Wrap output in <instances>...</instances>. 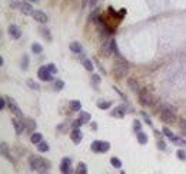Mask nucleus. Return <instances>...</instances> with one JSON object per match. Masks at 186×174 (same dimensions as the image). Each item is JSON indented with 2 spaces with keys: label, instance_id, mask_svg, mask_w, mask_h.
Returning <instances> with one entry per match:
<instances>
[{
  "label": "nucleus",
  "instance_id": "nucleus-1",
  "mask_svg": "<svg viewBox=\"0 0 186 174\" xmlns=\"http://www.w3.org/2000/svg\"><path fill=\"white\" fill-rule=\"evenodd\" d=\"M175 111L176 110L170 104H163L162 109H160V120L163 123H168V124H175L176 121H178Z\"/></svg>",
  "mask_w": 186,
  "mask_h": 174
},
{
  "label": "nucleus",
  "instance_id": "nucleus-2",
  "mask_svg": "<svg viewBox=\"0 0 186 174\" xmlns=\"http://www.w3.org/2000/svg\"><path fill=\"white\" fill-rule=\"evenodd\" d=\"M30 167L37 173H46L50 169V163L47 160L42 157H36V156H30Z\"/></svg>",
  "mask_w": 186,
  "mask_h": 174
},
{
  "label": "nucleus",
  "instance_id": "nucleus-3",
  "mask_svg": "<svg viewBox=\"0 0 186 174\" xmlns=\"http://www.w3.org/2000/svg\"><path fill=\"white\" fill-rule=\"evenodd\" d=\"M112 73L116 79H122V77H126L127 74V64H126L125 60L117 59L113 63V69H112Z\"/></svg>",
  "mask_w": 186,
  "mask_h": 174
},
{
  "label": "nucleus",
  "instance_id": "nucleus-4",
  "mask_svg": "<svg viewBox=\"0 0 186 174\" xmlns=\"http://www.w3.org/2000/svg\"><path fill=\"white\" fill-rule=\"evenodd\" d=\"M137 96H139V103L142 106H153L155 104V97L152 96V93L149 90H146V89L139 90Z\"/></svg>",
  "mask_w": 186,
  "mask_h": 174
},
{
  "label": "nucleus",
  "instance_id": "nucleus-5",
  "mask_svg": "<svg viewBox=\"0 0 186 174\" xmlns=\"http://www.w3.org/2000/svg\"><path fill=\"white\" fill-rule=\"evenodd\" d=\"M112 53H116L117 54V49H116V42L112 39V40H107L102 44V54L104 57H109Z\"/></svg>",
  "mask_w": 186,
  "mask_h": 174
},
{
  "label": "nucleus",
  "instance_id": "nucleus-6",
  "mask_svg": "<svg viewBox=\"0 0 186 174\" xmlns=\"http://www.w3.org/2000/svg\"><path fill=\"white\" fill-rule=\"evenodd\" d=\"M90 148L93 153H106L110 148V144L107 141H93Z\"/></svg>",
  "mask_w": 186,
  "mask_h": 174
},
{
  "label": "nucleus",
  "instance_id": "nucleus-7",
  "mask_svg": "<svg viewBox=\"0 0 186 174\" xmlns=\"http://www.w3.org/2000/svg\"><path fill=\"white\" fill-rule=\"evenodd\" d=\"M52 71L47 69V66H43V67H40L39 69V71H37V76H39V79L40 80H43V82H50L53 77H52Z\"/></svg>",
  "mask_w": 186,
  "mask_h": 174
},
{
  "label": "nucleus",
  "instance_id": "nucleus-8",
  "mask_svg": "<svg viewBox=\"0 0 186 174\" xmlns=\"http://www.w3.org/2000/svg\"><path fill=\"white\" fill-rule=\"evenodd\" d=\"M6 100H7V107H9V110H10L13 114H16L19 116V117H22L23 113H22V110H20V107L17 106V103L13 100L11 97H6Z\"/></svg>",
  "mask_w": 186,
  "mask_h": 174
},
{
  "label": "nucleus",
  "instance_id": "nucleus-9",
  "mask_svg": "<svg viewBox=\"0 0 186 174\" xmlns=\"http://www.w3.org/2000/svg\"><path fill=\"white\" fill-rule=\"evenodd\" d=\"M7 32H9V34H10V37L14 39V40H19V39L22 37V30L17 27L16 24H10L9 29H7Z\"/></svg>",
  "mask_w": 186,
  "mask_h": 174
},
{
  "label": "nucleus",
  "instance_id": "nucleus-10",
  "mask_svg": "<svg viewBox=\"0 0 186 174\" xmlns=\"http://www.w3.org/2000/svg\"><path fill=\"white\" fill-rule=\"evenodd\" d=\"M32 16H33V19H34L36 22H39V23H47V20H49L47 14H46L44 11H42V10H34Z\"/></svg>",
  "mask_w": 186,
  "mask_h": 174
},
{
  "label": "nucleus",
  "instance_id": "nucleus-11",
  "mask_svg": "<svg viewBox=\"0 0 186 174\" xmlns=\"http://www.w3.org/2000/svg\"><path fill=\"white\" fill-rule=\"evenodd\" d=\"M11 123H13L14 133H16L17 136H19V134H22L23 131H24V129H26V124H24L23 121H20V120H17V119H13L11 120Z\"/></svg>",
  "mask_w": 186,
  "mask_h": 174
},
{
  "label": "nucleus",
  "instance_id": "nucleus-12",
  "mask_svg": "<svg viewBox=\"0 0 186 174\" xmlns=\"http://www.w3.org/2000/svg\"><path fill=\"white\" fill-rule=\"evenodd\" d=\"M19 10L22 11V13H24V14H27V16H30V14H33V7L32 5L29 3V2H20V6H19Z\"/></svg>",
  "mask_w": 186,
  "mask_h": 174
},
{
  "label": "nucleus",
  "instance_id": "nucleus-13",
  "mask_svg": "<svg viewBox=\"0 0 186 174\" xmlns=\"http://www.w3.org/2000/svg\"><path fill=\"white\" fill-rule=\"evenodd\" d=\"M69 49H70V51L75 53V54H82V51H83L82 44L79 43V42H72V43L69 44Z\"/></svg>",
  "mask_w": 186,
  "mask_h": 174
},
{
  "label": "nucleus",
  "instance_id": "nucleus-14",
  "mask_svg": "<svg viewBox=\"0 0 186 174\" xmlns=\"http://www.w3.org/2000/svg\"><path fill=\"white\" fill-rule=\"evenodd\" d=\"M82 131L79 130V129H73V131H72V134H70V138H72V141L73 143H76V144H79V143L82 141Z\"/></svg>",
  "mask_w": 186,
  "mask_h": 174
},
{
  "label": "nucleus",
  "instance_id": "nucleus-15",
  "mask_svg": "<svg viewBox=\"0 0 186 174\" xmlns=\"http://www.w3.org/2000/svg\"><path fill=\"white\" fill-rule=\"evenodd\" d=\"M110 114L113 116V117H117V119H123L125 117V114H126V109L125 107H122V106H117Z\"/></svg>",
  "mask_w": 186,
  "mask_h": 174
},
{
  "label": "nucleus",
  "instance_id": "nucleus-16",
  "mask_svg": "<svg viewBox=\"0 0 186 174\" xmlns=\"http://www.w3.org/2000/svg\"><path fill=\"white\" fill-rule=\"evenodd\" d=\"M70 166H72V160L70 158H65L60 164V171L62 173H70Z\"/></svg>",
  "mask_w": 186,
  "mask_h": 174
},
{
  "label": "nucleus",
  "instance_id": "nucleus-17",
  "mask_svg": "<svg viewBox=\"0 0 186 174\" xmlns=\"http://www.w3.org/2000/svg\"><path fill=\"white\" fill-rule=\"evenodd\" d=\"M137 141H139V144H142V146H145L146 143H148V136H146V133H142V131H137Z\"/></svg>",
  "mask_w": 186,
  "mask_h": 174
},
{
  "label": "nucleus",
  "instance_id": "nucleus-18",
  "mask_svg": "<svg viewBox=\"0 0 186 174\" xmlns=\"http://www.w3.org/2000/svg\"><path fill=\"white\" fill-rule=\"evenodd\" d=\"M82 109V103L79 100H72L70 101V110L72 111H80Z\"/></svg>",
  "mask_w": 186,
  "mask_h": 174
},
{
  "label": "nucleus",
  "instance_id": "nucleus-19",
  "mask_svg": "<svg viewBox=\"0 0 186 174\" xmlns=\"http://www.w3.org/2000/svg\"><path fill=\"white\" fill-rule=\"evenodd\" d=\"M30 140H32L33 144H39V143L43 140V137H42V133H33L32 137H30Z\"/></svg>",
  "mask_w": 186,
  "mask_h": 174
},
{
  "label": "nucleus",
  "instance_id": "nucleus-20",
  "mask_svg": "<svg viewBox=\"0 0 186 174\" xmlns=\"http://www.w3.org/2000/svg\"><path fill=\"white\" fill-rule=\"evenodd\" d=\"M2 154L5 156L6 158H9V160H11V157H10V153H9V147H7V144H6L5 141L2 143ZM13 161V160H11Z\"/></svg>",
  "mask_w": 186,
  "mask_h": 174
},
{
  "label": "nucleus",
  "instance_id": "nucleus-21",
  "mask_svg": "<svg viewBox=\"0 0 186 174\" xmlns=\"http://www.w3.org/2000/svg\"><path fill=\"white\" fill-rule=\"evenodd\" d=\"M37 150H39L40 153H46V151H49V144H47L46 141H43V140H42V141H40V143L37 144Z\"/></svg>",
  "mask_w": 186,
  "mask_h": 174
},
{
  "label": "nucleus",
  "instance_id": "nucleus-22",
  "mask_svg": "<svg viewBox=\"0 0 186 174\" xmlns=\"http://www.w3.org/2000/svg\"><path fill=\"white\" fill-rule=\"evenodd\" d=\"M77 174H88V167L85 163H79L77 164V169H76Z\"/></svg>",
  "mask_w": 186,
  "mask_h": 174
},
{
  "label": "nucleus",
  "instance_id": "nucleus-23",
  "mask_svg": "<svg viewBox=\"0 0 186 174\" xmlns=\"http://www.w3.org/2000/svg\"><path fill=\"white\" fill-rule=\"evenodd\" d=\"M24 124H26V129H27L29 131H33L34 129H36V121H34L33 119H27Z\"/></svg>",
  "mask_w": 186,
  "mask_h": 174
},
{
  "label": "nucleus",
  "instance_id": "nucleus-24",
  "mask_svg": "<svg viewBox=\"0 0 186 174\" xmlns=\"http://www.w3.org/2000/svg\"><path fill=\"white\" fill-rule=\"evenodd\" d=\"M83 67L86 69L88 71H93V63H92V60H89V59H83Z\"/></svg>",
  "mask_w": 186,
  "mask_h": 174
},
{
  "label": "nucleus",
  "instance_id": "nucleus-25",
  "mask_svg": "<svg viewBox=\"0 0 186 174\" xmlns=\"http://www.w3.org/2000/svg\"><path fill=\"white\" fill-rule=\"evenodd\" d=\"M110 163H112V166H113L115 169H122V161L117 157H112L110 158Z\"/></svg>",
  "mask_w": 186,
  "mask_h": 174
},
{
  "label": "nucleus",
  "instance_id": "nucleus-26",
  "mask_svg": "<svg viewBox=\"0 0 186 174\" xmlns=\"http://www.w3.org/2000/svg\"><path fill=\"white\" fill-rule=\"evenodd\" d=\"M127 84H129V87H130V90L139 93V84H137L136 80H129V82H127Z\"/></svg>",
  "mask_w": 186,
  "mask_h": 174
},
{
  "label": "nucleus",
  "instance_id": "nucleus-27",
  "mask_svg": "<svg viewBox=\"0 0 186 174\" xmlns=\"http://www.w3.org/2000/svg\"><path fill=\"white\" fill-rule=\"evenodd\" d=\"M110 101H102V100H99L98 101V107L99 109H102V110H107L110 107Z\"/></svg>",
  "mask_w": 186,
  "mask_h": 174
},
{
  "label": "nucleus",
  "instance_id": "nucleus-28",
  "mask_svg": "<svg viewBox=\"0 0 186 174\" xmlns=\"http://www.w3.org/2000/svg\"><path fill=\"white\" fill-rule=\"evenodd\" d=\"M79 119L82 120V121H83V124H85V123L90 121V114H89L88 111H82V113H80V117H79Z\"/></svg>",
  "mask_w": 186,
  "mask_h": 174
},
{
  "label": "nucleus",
  "instance_id": "nucleus-29",
  "mask_svg": "<svg viewBox=\"0 0 186 174\" xmlns=\"http://www.w3.org/2000/svg\"><path fill=\"white\" fill-rule=\"evenodd\" d=\"M27 86L30 87V89H33V90H39L40 89V86H39V83L37 82H34V80H27Z\"/></svg>",
  "mask_w": 186,
  "mask_h": 174
},
{
  "label": "nucleus",
  "instance_id": "nucleus-30",
  "mask_svg": "<svg viewBox=\"0 0 186 174\" xmlns=\"http://www.w3.org/2000/svg\"><path fill=\"white\" fill-rule=\"evenodd\" d=\"M176 156H178V158H179V160H182V161H185V160H186V151H185V150H182V148H179V150H178Z\"/></svg>",
  "mask_w": 186,
  "mask_h": 174
},
{
  "label": "nucleus",
  "instance_id": "nucleus-31",
  "mask_svg": "<svg viewBox=\"0 0 186 174\" xmlns=\"http://www.w3.org/2000/svg\"><path fill=\"white\" fill-rule=\"evenodd\" d=\"M32 50H33V53H34V54H39V53H42V46L37 44V43H33Z\"/></svg>",
  "mask_w": 186,
  "mask_h": 174
},
{
  "label": "nucleus",
  "instance_id": "nucleus-32",
  "mask_svg": "<svg viewBox=\"0 0 186 174\" xmlns=\"http://www.w3.org/2000/svg\"><path fill=\"white\" fill-rule=\"evenodd\" d=\"M55 90H57V92H60L62 89H63V87H65V83L62 82V80H56L55 82Z\"/></svg>",
  "mask_w": 186,
  "mask_h": 174
},
{
  "label": "nucleus",
  "instance_id": "nucleus-33",
  "mask_svg": "<svg viewBox=\"0 0 186 174\" xmlns=\"http://www.w3.org/2000/svg\"><path fill=\"white\" fill-rule=\"evenodd\" d=\"M162 133H163V134H165L166 137H169L170 140H172V138L175 137V136H173V133H172V131H170L169 129H168V127H163V129H162Z\"/></svg>",
  "mask_w": 186,
  "mask_h": 174
},
{
  "label": "nucleus",
  "instance_id": "nucleus-34",
  "mask_svg": "<svg viewBox=\"0 0 186 174\" xmlns=\"http://www.w3.org/2000/svg\"><path fill=\"white\" fill-rule=\"evenodd\" d=\"M172 141L175 143V144H182V146H186V141L183 140V138H181V137H173V138H172Z\"/></svg>",
  "mask_w": 186,
  "mask_h": 174
},
{
  "label": "nucleus",
  "instance_id": "nucleus-35",
  "mask_svg": "<svg viewBox=\"0 0 186 174\" xmlns=\"http://www.w3.org/2000/svg\"><path fill=\"white\" fill-rule=\"evenodd\" d=\"M82 124H83V121L80 119H77V120H75V121H72V129H79Z\"/></svg>",
  "mask_w": 186,
  "mask_h": 174
},
{
  "label": "nucleus",
  "instance_id": "nucleus-36",
  "mask_svg": "<svg viewBox=\"0 0 186 174\" xmlns=\"http://www.w3.org/2000/svg\"><path fill=\"white\" fill-rule=\"evenodd\" d=\"M47 69H49V70L52 71L53 74H56V73H57V69H56V66L53 64V63H50V64H47Z\"/></svg>",
  "mask_w": 186,
  "mask_h": 174
},
{
  "label": "nucleus",
  "instance_id": "nucleus-37",
  "mask_svg": "<svg viewBox=\"0 0 186 174\" xmlns=\"http://www.w3.org/2000/svg\"><path fill=\"white\" fill-rule=\"evenodd\" d=\"M93 84H98V83H100V80H102V79H100V76H99V74H93Z\"/></svg>",
  "mask_w": 186,
  "mask_h": 174
},
{
  "label": "nucleus",
  "instance_id": "nucleus-38",
  "mask_svg": "<svg viewBox=\"0 0 186 174\" xmlns=\"http://www.w3.org/2000/svg\"><path fill=\"white\" fill-rule=\"evenodd\" d=\"M142 116H143V119L146 120V124H149V126H152V121H150V119H149V116L145 113V111H142Z\"/></svg>",
  "mask_w": 186,
  "mask_h": 174
},
{
  "label": "nucleus",
  "instance_id": "nucleus-39",
  "mask_svg": "<svg viewBox=\"0 0 186 174\" xmlns=\"http://www.w3.org/2000/svg\"><path fill=\"white\" fill-rule=\"evenodd\" d=\"M6 101H7V100H6V97H2V98H0V109H2V110H5Z\"/></svg>",
  "mask_w": 186,
  "mask_h": 174
},
{
  "label": "nucleus",
  "instance_id": "nucleus-40",
  "mask_svg": "<svg viewBox=\"0 0 186 174\" xmlns=\"http://www.w3.org/2000/svg\"><path fill=\"white\" fill-rule=\"evenodd\" d=\"M40 32H42L44 36H46V39H47V40H50V34H49V30H47V29H42Z\"/></svg>",
  "mask_w": 186,
  "mask_h": 174
},
{
  "label": "nucleus",
  "instance_id": "nucleus-41",
  "mask_svg": "<svg viewBox=\"0 0 186 174\" xmlns=\"http://www.w3.org/2000/svg\"><path fill=\"white\" fill-rule=\"evenodd\" d=\"M23 70H26V69H27V56H24V57H23Z\"/></svg>",
  "mask_w": 186,
  "mask_h": 174
},
{
  "label": "nucleus",
  "instance_id": "nucleus-42",
  "mask_svg": "<svg viewBox=\"0 0 186 174\" xmlns=\"http://www.w3.org/2000/svg\"><path fill=\"white\" fill-rule=\"evenodd\" d=\"M158 147H159V150H165V148H166V144L160 140V141H158Z\"/></svg>",
  "mask_w": 186,
  "mask_h": 174
},
{
  "label": "nucleus",
  "instance_id": "nucleus-43",
  "mask_svg": "<svg viewBox=\"0 0 186 174\" xmlns=\"http://www.w3.org/2000/svg\"><path fill=\"white\" fill-rule=\"evenodd\" d=\"M179 124H181L182 130H186V120H183V119H182V120H181V123H179Z\"/></svg>",
  "mask_w": 186,
  "mask_h": 174
},
{
  "label": "nucleus",
  "instance_id": "nucleus-44",
  "mask_svg": "<svg viewBox=\"0 0 186 174\" xmlns=\"http://www.w3.org/2000/svg\"><path fill=\"white\" fill-rule=\"evenodd\" d=\"M98 3V0H89V7H95Z\"/></svg>",
  "mask_w": 186,
  "mask_h": 174
},
{
  "label": "nucleus",
  "instance_id": "nucleus-45",
  "mask_svg": "<svg viewBox=\"0 0 186 174\" xmlns=\"http://www.w3.org/2000/svg\"><path fill=\"white\" fill-rule=\"evenodd\" d=\"M139 129H140V123H139V121H135V130H139Z\"/></svg>",
  "mask_w": 186,
  "mask_h": 174
},
{
  "label": "nucleus",
  "instance_id": "nucleus-46",
  "mask_svg": "<svg viewBox=\"0 0 186 174\" xmlns=\"http://www.w3.org/2000/svg\"><path fill=\"white\" fill-rule=\"evenodd\" d=\"M27 2H30V3H37L39 0H27Z\"/></svg>",
  "mask_w": 186,
  "mask_h": 174
}]
</instances>
